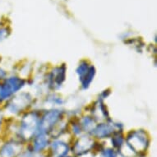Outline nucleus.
<instances>
[{"instance_id":"1","label":"nucleus","mask_w":157,"mask_h":157,"mask_svg":"<svg viewBox=\"0 0 157 157\" xmlns=\"http://www.w3.org/2000/svg\"><path fill=\"white\" fill-rule=\"evenodd\" d=\"M149 138L144 132H134L127 138V145L133 152L140 154L149 147Z\"/></svg>"},{"instance_id":"3","label":"nucleus","mask_w":157,"mask_h":157,"mask_svg":"<svg viewBox=\"0 0 157 157\" xmlns=\"http://www.w3.org/2000/svg\"><path fill=\"white\" fill-rule=\"evenodd\" d=\"M94 142L90 138H81L77 141L72 147V153H74L76 155H82L88 152H90L94 148Z\"/></svg>"},{"instance_id":"6","label":"nucleus","mask_w":157,"mask_h":157,"mask_svg":"<svg viewBox=\"0 0 157 157\" xmlns=\"http://www.w3.org/2000/svg\"><path fill=\"white\" fill-rule=\"evenodd\" d=\"M112 146L116 150H120L124 146V138L122 136H116L112 138Z\"/></svg>"},{"instance_id":"2","label":"nucleus","mask_w":157,"mask_h":157,"mask_svg":"<svg viewBox=\"0 0 157 157\" xmlns=\"http://www.w3.org/2000/svg\"><path fill=\"white\" fill-rule=\"evenodd\" d=\"M23 151L21 142L17 139H9L0 146V157H19Z\"/></svg>"},{"instance_id":"9","label":"nucleus","mask_w":157,"mask_h":157,"mask_svg":"<svg viewBox=\"0 0 157 157\" xmlns=\"http://www.w3.org/2000/svg\"><path fill=\"white\" fill-rule=\"evenodd\" d=\"M6 77V72L2 68V67H0V82L3 80V78H5Z\"/></svg>"},{"instance_id":"5","label":"nucleus","mask_w":157,"mask_h":157,"mask_svg":"<svg viewBox=\"0 0 157 157\" xmlns=\"http://www.w3.org/2000/svg\"><path fill=\"white\" fill-rule=\"evenodd\" d=\"M49 144V141L48 137H46L44 134H40L36 136L32 145V151L37 153H41L43 151L46 149Z\"/></svg>"},{"instance_id":"8","label":"nucleus","mask_w":157,"mask_h":157,"mask_svg":"<svg viewBox=\"0 0 157 157\" xmlns=\"http://www.w3.org/2000/svg\"><path fill=\"white\" fill-rule=\"evenodd\" d=\"M3 120H4V112L3 109L0 108V133L2 132V127L3 125Z\"/></svg>"},{"instance_id":"4","label":"nucleus","mask_w":157,"mask_h":157,"mask_svg":"<svg viewBox=\"0 0 157 157\" xmlns=\"http://www.w3.org/2000/svg\"><path fill=\"white\" fill-rule=\"evenodd\" d=\"M51 157H65L69 152V147L67 143L61 141H55L50 145Z\"/></svg>"},{"instance_id":"7","label":"nucleus","mask_w":157,"mask_h":157,"mask_svg":"<svg viewBox=\"0 0 157 157\" xmlns=\"http://www.w3.org/2000/svg\"><path fill=\"white\" fill-rule=\"evenodd\" d=\"M101 156L102 157H119L118 152L113 148H105L101 151Z\"/></svg>"}]
</instances>
